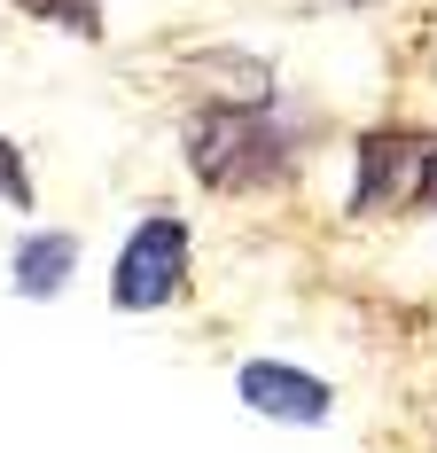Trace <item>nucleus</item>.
Returning a JSON list of instances; mask_svg holds the SVG:
<instances>
[{"mask_svg": "<svg viewBox=\"0 0 437 453\" xmlns=\"http://www.w3.org/2000/svg\"><path fill=\"white\" fill-rule=\"evenodd\" d=\"M289 157H297V141L258 110H203L188 126V165L211 188H265V180H281Z\"/></svg>", "mask_w": 437, "mask_h": 453, "instance_id": "nucleus-1", "label": "nucleus"}, {"mask_svg": "<svg viewBox=\"0 0 437 453\" xmlns=\"http://www.w3.org/2000/svg\"><path fill=\"white\" fill-rule=\"evenodd\" d=\"M180 273H188V226L180 219H141L133 242L118 250V266H110V305L157 313V305L180 297Z\"/></svg>", "mask_w": 437, "mask_h": 453, "instance_id": "nucleus-2", "label": "nucleus"}, {"mask_svg": "<svg viewBox=\"0 0 437 453\" xmlns=\"http://www.w3.org/2000/svg\"><path fill=\"white\" fill-rule=\"evenodd\" d=\"M422 157H430V141L422 134H367L359 141V211H391L398 196L414 203V173H422Z\"/></svg>", "mask_w": 437, "mask_h": 453, "instance_id": "nucleus-3", "label": "nucleus"}, {"mask_svg": "<svg viewBox=\"0 0 437 453\" xmlns=\"http://www.w3.org/2000/svg\"><path fill=\"white\" fill-rule=\"evenodd\" d=\"M242 407L250 414H273V422H320L328 414V383L305 375V367H281V360H250L234 375Z\"/></svg>", "mask_w": 437, "mask_h": 453, "instance_id": "nucleus-4", "label": "nucleus"}, {"mask_svg": "<svg viewBox=\"0 0 437 453\" xmlns=\"http://www.w3.org/2000/svg\"><path fill=\"white\" fill-rule=\"evenodd\" d=\"M71 258H79L71 234H32V242L16 250V289H24V297H55V289L71 281Z\"/></svg>", "mask_w": 437, "mask_h": 453, "instance_id": "nucleus-5", "label": "nucleus"}, {"mask_svg": "<svg viewBox=\"0 0 437 453\" xmlns=\"http://www.w3.org/2000/svg\"><path fill=\"white\" fill-rule=\"evenodd\" d=\"M24 8H32V16H47V24L63 16L71 32H94V0H24Z\"/></svg>", "mask_w": 437, "mask_h": 453, "instance_id": "nucleus-6", "label": "nucleus"}, {"mask_svg": "<svg viewBox=\"0 0 437 453\" xmlns=\"http://www.w3.org/2000/svg\"><path fill=\"white\" fill-rule=\"evenodd\" d=\"M0 188H8V203H32V180H24V165H16L8 141H0Z\"/></svg>", "mask_w": 437, "mask_h": 453, "instance_id": "nucleus-7", "label": "nucleus"}, {"mask_svg": "<svg viewBox=\"0 0 437 453\" xmlns=\"http://www.w3.org/2000/svg\"><path fill=\"white\" fill-rule=\"evenodd\" d=\"M414 203H437V141H430V157H422V173H414Z\"/></svg>", "mask_w": 437, "mask_h": 453, "instance_id": "nucleus-8", "label": "nucleus"}]
</instances>
